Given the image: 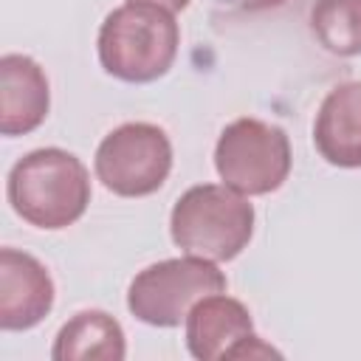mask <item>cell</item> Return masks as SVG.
<instances>
[{
    "label": "cell",
    "mask_w": 361,
    "mask_h": 361,
    "mask_svg": "<svg viewBox=\"0 0 361 361\" xmlns=\"http://www.w3.org/2000/svg\"><path fill=\"white\" fill-rule=\"evenodd\" d=\"M96 178L118 197H147L172 172V141L149 121H127L110 130L96 149Z\"/></svg>",
    "instance_id": "cell-6"
},
{
    "label": "cell",
    "mask_w": 361,
    "mask_h": 361,
    "mask_svg": "<svg viewBox=\"0 0 361 361\" xmlns=\"http://www.w3.org/2000/svg\"><path fill=\"white\" fill-rule=\"evenodd\" d=\"M169 234L183 254L228 262L251 243L254 206L226 183H197L175 200Z\"/></svg>",
    "instance_id": "cell-3"
},
{
    "label": "cell",
    "mask_w": 361,
    "mask_h": 361,
    "mask_svg": "<svg viewBox=\"0 0 361 361\" xmlns=\"http://www.w3.org/2000/svg\"><path fill=\"white\" fill-rule=\"evenodd\" d=\"M186 347L197 361L279 355L254 333L248 307L226 293H209L189 310Z\"/></svg>",
    "instance_id": "cell-7"
},
{
    "label": "cell",
    "mask_w": 361,
    "mask_h": 361,
    "mask_svg": "<svg viewBox=\"0 0 361 361\" xmlns=\"http://www.w3.org/2000/svg\"><path fill=\"white\" fill-rule=\"evenodd\" d=\"M220 3L228 6V8H234V11H248V14H254V11L279 8V6H285L288 0H220Z\"/></svg>",
    "instance_id": "cell-13"
},
{
    "label": "cell",
    "mask_w": 361,
    "mask_h": 361,
    "mask_svg": "<svg viewBox=\"0 0 361 361\" xmlns=\"http://www.w3.org/2000/svg\"><path fill=\"white\" fill-rule=\"evenodd\" d=\"M226 290V274L203 257H172L135 274L127 290L130 313L149 327H178L209 293Z\"/></svg>",
    "instance_id": "cell-4"
},
{
    "label": "cell",
    "mask_w": 361,
    "mask_h": 361,
    "mask_svg": "<svg viewBox=\"0 0 361 361\" xmlns=\"http://www.w3.org/2000/svg\"><path fill=\"white\" fill-rule=\"evenodd\" d=\"M54 279L28 251H0V327L31 330L54 307Z\"/></svg>",
    "instance_id": "cell-8"
},
{
    "label": "cell",
    "mask_w": 361,
    "mask_h": 361,
    "mask_svg": "<svg viewBox=\"0 0 361 361\" xmlns=\"http://www.w3.org/2000/svg\"><path fill=\"white\" fill-rule=\"evenodd\" d=\"M127 3H149V6H161V8H166V11H183L186 6H189V0H127Z\"/></svg>",
    "instance_id": "cell-14"
},
{
    "label": "cell",
    "mask_w": 361,
    "mask_h": 361,
    "mask_svg": "<svg viewBox=\"0 0 361 361\" xmlns=\"http://www.w3.org/2000/svg\"><path fill=\"white\" fill-rule=\"evenodd\" d=\"M127 338L121 324L104 310H82L65 322L54 338V361H121Z\"/></svg>",
    "instance_id": "cell-11"
},
{
    "label": "cell",
    "mask_w": 361,
    "mask_h": 361,
    "mask_svg": "<svg viewBox=\"0 0 361 361\" xmlns=\"http://www.w3.org/2000/svg\"><path fill=\"white\" fill-rule=\"evenodd\" d=\"M313 144L333 166H361V82L336 85L324 96L313 121Z\"/></svg>",
    "instance_id": "cell-10"
},
{
    "label": "cell",
    "mask_w": 361,
    "mask_h": 361,
    "mask_svg": "<svg viewBox=\"0 0 361 361\" xmlns=\"http://www.w3.org/2000/svg\"><path fill=\"white\" fill-rule=\"evenodd\" d=\"M290 141L282 127L262 118H237L223 127L214 147V169L240 195L276 192L290 175Z\"/></svg>",
    "instance_id": "cell-5"
},
{
    "label": "cell",
    "mask_w": 361,
    "mask_h": 361,
    "mask_svg": "<svg viewBox=\"0 0 361 361\" xmlns=\"http://www.w3.org/2000/svg\"><path fill=\"white\" fill-rule=\"evenodd\" d=\"M6 195L17 217L37 228L56 231L85 214L90 203V175L73 152L42 147L11 166Z\"/></svg>",
    "instance_id": "cell-1"
},
{
    "label": "cell",
    "mask_w": 361,
    "mask_h": 361,
    "mask_svg": "<svg viewBox=\"0 0 361 361\" xmlns=\"http://www.w3.org/2000/svg\"><path fill=\"white\" fill-rule=\"evenodd\" d=\"M51 107V90L45 71L25 54L0 56V133L28 135L34 133Z\"/></svg>",
    "instance_id": "cell-9"
},
{
    "label": "cell",
    "mask_w": 361,
    "mask_h": 361,
    "mask_svg": "<svg viewBox=\"0 0 361 361\" xmlns=\"http://www.w3.org/2000/svg\"><path fill=\"white\" fill-rule=\"evenodd\" d=\"M96 45L99 62L110 76L130 85H147L172 68L180 28L175 14L161 6L124 3L104 17Z\"/></svg>",
    "instance_id": "cell-2"
},
{
    "label": "cell",
    "mask_w": 361,
    "mask_h": 361,
    "mask_svg": "<svg viewBox=\"0 0 361 361\" xmlns=\"http://www.w3.org/2000/svg\"><path fill=\"white\" fill-rule=\"evenodd\" d=\"M316 42L336 56L361 54V0H316L310 8Z\"/></svg>",
    "instance_id": "cell-12"
}]
</instances>
